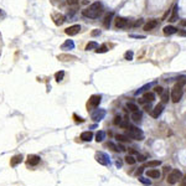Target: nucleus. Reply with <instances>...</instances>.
<instances>
[{"label": "nucleus", "mask_w": 186, "mask_h": 186, "mask_svg": "<svg viewBox=\"0 0 186 186\" xmlns=\"http://www.w3.org/2000/svg\"><path fill=\"white\" fill-rule=\"evenodd\" d=\"M130 37H134V39H144L145 36H144V35H130Z\"/></svg>", "instance_id": "nucleus-43"}, {"label": "nucleus", "mask_w": 186, "mask_h": 186, "mask_svg": "<svg viewBox=\"0 0 186 186\" xmlns=\"http://www.w3.org/2000/svg\"><path fill=\"white\" fill-rule=\"evenodd\" d=\"M97 47H98V44L96 42V41H91V42H88L87 46H86V51L95 50V48H97Z\"/></svg>", "instance_id": "nucleus-26"}, {"label": "nucleus", "mask_w": 186, "mask_h": 186, "mask_svg": "<svg viewBox=\"0 0 186 186\" xmlns=\"http://www.w3.org/2000/svg\"><path fill=\"white\" fill-rule=\"evenodd\" d=\"M126 135H128L130 139H134V140H143L144 139V133L139 128L132 127V126H128Z\"/></svg>", "instance_id": "nucleus-3"}, {"label": "nucleus", "mask_w": 186, "mask_h": 186, "mask_svg": "<svg viewBox=\"0 0 186 186\" xmlns=\"http://www.w3.org/2000/svg\"><path fill=\"white\" fill-rule=\"evenodd\" d=\"M163 110H164V104H163V103H159V104L155 106L154 109H151L150 114H151L153 118H158L161 114V113H163Z\"/></svg>", "instance_id": "nucleus-8"}, {"label": "nucleus", "mask_w": 186, "mask_h": 186, "mask_svg": "<svg viewBox=\"0 0 186 186\" xmlns=\"http://www.w3.org/2000/svg\"><path fill=\"white\" fill-rule=\"evenodd\" d=\"M129 25V20L126 19V17H117L116 19V26L119 27V29H124V27H127Z\"/></svg>", "instance_id": "nucleus-11"}, {"label": "nucleus", "mask_w": 186, "mask_h": 186, "mask_svg": "<svg viewBox=\"0 0 186 186\" xmlns=\"http://www.w3.org/2000/svg\"><path fill=\"white\" fill-rule=\"evenodd\" d=\"M64 77H65V72L64 71H58V72L55 73V78H56L57 82H61L62 79H64Z\"/></svg>", "instance_id": "nucleus-28"}, {"label": "nucleus", "mask_w": 186, "mask_h": 186, "mask_svg": "<svg viewBox=\"0 0 186 186\" xmlns=\"http://www.w3.org/2000/svg\"><path fill=\"white\" fill-rule=\"evenodd\" d=\"M92 119L95 122H101L103 118L106 117V110L104 109H96L95 112L92 113Z\"/></svg>", "instance_id": "nucleus-6"}, {"label": "nucleus", "mask_w": 186, "mask_h": 186, "mask_svg": "<svg viewBox=\"0 0 186 186\" xmlns=\"http://www.w3.org/2000/svg\"><path fill=\"white\" fill-rule=\"evenodd\" d=\"M126 163L129 164V165H134L137 163V159H134L133 157H130V155H128V157H126Z\"/></svg>", "instance_id": "nucleus-30"}, {"label": "nucleus", "mask_w": 186, "mask_h": 186, "mask_svg": "<svg viewBox=\"0 0 186 186\" xmlns=\"http://www.w3.org/2000/svg\"><path fill=\"white\" fill-rule=\"evenodd\" d=\"M180 181H181V184H180L181 186H186V174L184 175V178H181V180H180Z\"/></svg>", "instance_id": "nucleus-40"}, {"label": "nucleus", "mask_w": 186, "mask_h": 186, "mask_svg": "<svg viewBox=\"0 0 186 186\" xmlns=\"http://www.w3.org/2000/svg\"><path fill=\"white\" fill-rule=\"evenodd\" d=\"M79 31H81V26L79 25H72V26L66 29L65 33L67 35H70V36H75V35H77L79 33Z\"/></svg>", "instance_id": "nucleus-9"}, {"label": "nucleus", "mask_w": 186, "mask_h": 186, "mask_svg": "<svg viewBox=\"0 0 186 186\" xmlns=\"http://www.w3.org/2000/svg\"><path fill=\"white\" fill-rule=\"evenodd\" d=\"M178 33V29L174 26H165L164 27V34L165 35H174Z\"/></svg>", "instance_id": "nucleus-19"}, {"label": "nucleus", "mask_w": 186, "mask_h": 186, "mask_svg": "<svg viewBox=\"0 0 186 186\" xmlns=\"http://www.w3.org/2000/svg\"><path fill=\"white\" fill-rule=\"evenodd\" d=\"M181 178H182L181 171H180L179 169H172L171 172L168 175L166 180H168V182H169L170 185H175L176 182H179V181L181 180Z\"/></svg>", "instance_id": "nucleus-4"}, {"label": "nucleus", "mask_w": 186, "mask_h": 186, "mask_svg": "<svg viewBox=\"0 0 186 186\" xmlns=\"http://www.w3.org/2000/svg\"><path fill=\"white\" fill-rule=\"evenodd\" d=\"M77 3H78V0H68L70 5H73V4H77Z\"/></svg>", "instance_id": "nucleus-47"}, {"label": "nucleus", "mask_w": 186, "mask_h": 186, "mask_svg": "<svg viewBox=\"0 0 186 186\" xmlns=\"http://www.w3.org/2000/svg\"><path fill=\"white\" fill-rule=\"evenodd\" d=\"M150 86H151V83H149V85H145V86H143L141 88H139L137 92H135V96H138L139 93H141V92H144L145 89H148V88H150Z\"/></svg>", "instance_id": "nucleus-33"}, {"label": "nucleus", "mask_w": 186, "mask_h": 186, "mask_svg": "<svg viewBox=\"0 0 186 186\" xmlns=\"http://www.w3.org/2000/svg\"><path fill=\"white\" fill-rule=\"evenodd\" d=\"M73 117H75V119H76V122H79V123H83V122H85V119H83V118H81V117H78L77 114H75Z\"/></svg>", "instance_id": "nucleus-38"}, {"label": "nucleus", "mask_w": 186, "mask_h": 186, "mask_svg": "<svg viewBox=\"0 0 186 186\" xmlns=\"http://www.w3.org/2000/svg\"><path fill=\"white\" fill-rule=\"evenodd\" d=\"M40 157L37 155H29L27 158V165H31V166H36V165L40 163Z\"/></svg>", "instance_id": "nucleus-12"}, {"label": "nucleus", "mask_w": 186, "mask_h": 186, "mask_svg": "<svg viewBox=\"0 0 186 186\" xmlns=\"http://www.w3.org/2000/svg\"><path fill=\"white\" fill-rule=\"evenodd\" d=\"M117 166H118V168H120V166H122V161H119V160L117 161Z\"/></svg>", "instance_id": "nucleus-49"}, {"label": "nucleus", "mask_w": 186, "mask_h": 186, "mask_svg": "<svg viewBox=\"0 0 186 186\" xmlns=\"http://www.w3.org/2000/svg\"><path fill=\"white\" fill-rule=\"evenodd\" d=\"M133 56H134V54H133V51H127V52H126V54H124V58H126V60H128V61L133 60Z\"/></svg>", "instance_id": "nucleus-32"}, {"label": "nucleus", "mask_w": 186, "mask_h": 186, "mask_svg": "<svg viewBox=\"0 0 186 186\" xmlns=\"http://www.w3.org/2000/svg\"><path fill=\"white\" fill-rule=\"evenodd\" d=\"M102 13H103V5L99 2L93 3L92 5H89V8L82 10V15L89 19H97L102 15Z\"/></svg>", "instance_id": "nucleus-2"}, {"label": "nucleus", "mask_w": 186, "mask_h": 186, "mask_svg": "<svg viewBox=\"0 0 186 186\" xmlns=\"http://www.w3.org/2000/svg\"><path fill=\"white\" fill-rule=\"evenodd\" d=\"M164 92V88L158 86V87H155V93H158V95H161V93Z\"/></svg>", "instance_id": "nucleus-36"}, {"label": "nucleus", "mask_w": 186, "mask_h": 186, "mask_svg": "<svg viewBox=\"0 0 186 186\" xmlns=\"http://www.w3.org/2000/svg\"><path fill=\"white\" fill-rule=\"evenodd\" d=\"M113 17V14H108L106 17H104V21H103V25H104V27H109L110 26V20Z\"/></svg>", "instance_id": "nucleus-25"}, {"label": "nucleus", "mask_w": 186, "mask_h": 186, "mask_svg": "<svg viewBox=\"0 0 186 186\" xmlns=\"http://www.w3.org/2000/svg\"><path fill=\"white\" fill-rule=\"evenodd\" d=\"M160 164H161L160 160H151V161H148L147 166H148V168H157V166H159Z\"/></svg>", "instance_id": "nucleus-27"}, {"label": "nucleus", "mask_w": 186, "mask_h": 186, "mask_svg": "<svg viewBox=\"0 0 186 186\" xmlns=\"http://www.w3.org/2000/svg\"><path fill=\"white\" fill-rule=\"evenodd\" d=\"M147 175L151 179H159L161 174H160V171L158 169H150V170L147 171Z\"/></svg>", "instance_id": "nucleus-13"}, {"label": "nucleus", "mask_w": 186, "mask_h": 186, "mask_svg": "<svg viewBox=\"0 0 186 186\" xmlns=\"http://www.w3.org/2000/svg\"><path fill=\"white\" fill-rule=\"evenodd\" d=\"M154 99H155V95L153 92H145V93H144V96H143V98L139 102L140 103H151Z\"/></svg>", "instance_id": "nucleus-10"}, {"label": "nucleus", "mask_w": 186, "mask_h": 186, "mask_svg": "<svg viewBox=\"0 0 186 186\" xmlns=\"http://www.w3.org/2000/svg\"><path fill=\"white\" fill-rule=\"evenodd\" d=\"M144 109H145L148 113H149V112H151V109H153V108H151V106H150V103H149L148 106H145V107H144Z\"/></svg>", "instance_id": "nucleus-44"}, {"label": "nucleus", "mask_w": 186, "mask_h": 186, "mask_svg": "<svg viewBox=\"0 0 186 186\" xmlns=\"http://www.w3.org/2000/svg\"><path fill=\"white\" fill-rule=\"evenodd\" d=\"M180 25L181 26H186V20H182V21H180Z\"/></svg>", "instance_id": "nucleus-48"}, {"label": "nucleus", "mask_w": 186, "mask_h": 186, "mask_svg": "<svg viewBox=\"0 0 186 186\" xmlns=\"http://www.w3.org/2000/svg\"><path fill=\"white\" fill-rule=\"evenodd\" d=\"M186 85V77L181 76L178 78V82L175 83V86L172 87L171 92H170V98L174 103H178L184 95V86Z\"/></svg>", "instance_id": "nucleus-1"}, {"label": "nucleus", "mask_w": 186, "mask_h": 186, "mask_svg": "<svg viewBox=\"0 0 186 186\" xmlns=\"http://www.w3.org/2000/svg\"><path fill=\"white\" fill-rule=\"evenodd\" d=\"M91 35H92V36H98V35H101V30H95V31H92Z\"/></svg>", "instance_id": "nucleus-41"}, {"label": "nucleus", "mask_w": 186, "mask_h": 186, "mask_svg": "<svg viewBox=\"0 0 186 186\" xmlns=\"http://www.w3.org/2000/svg\"><path fill=\"white\" fill-rule=\"evenodd\" d=\"M179 36L186 37V31H185V30H179Z\"/></svg>", "instance_id": "nucleus-42"}, {"label": "nucleus", "mask_w": 186, "mask_h": 186, "mask_svg": "<svg viewBox=\"0 0 186 186\" xmlns=\"http://www.w3.org/2000/svg\"><path fill=\"white\" fill-rule=\"evenodd\" d=\"M139 181H140V182H143L144 185H150V184H151V182H150V180H148V179H145V178H141V176L139 178Z\"/></svg>", "instance_id": "nucleus-35"}, {"label": "nucleus", "mask_w": 186, "mask_h": 186, "mask_svg": "<svg viewBox=\"0 0 186 186\" xmlns=\"http://www.w3.org/2000/svg\"><path fill=\"white\" fill-rule=\"evenodd\" d=\"M158 26V21L157 20H149V21L144 25V30L145 31H150V30H153V29H155Z\"/></svg>", "instance_id": "nucleus-14"}, {"label": "nucleus", "mask_w": 186, "mask_h": 186, "mask_svg": "<svg viewBox=\"0 0 186 186\" xmlns=\"http://www.w3.org/2000/svg\"><path fill=\"white\" fill-rule=\"evenodd\" d=\"M104 138H106V132H104V130H99V132L96 134V140H97L98 143L102 141Z\"/></svg>", "instance_id": "nucleus-24"}, {"label": "nucleus", "mask_w": 186, "mask_h": 186, "mask_svg": "<svg viewBox=\"0 0 186 186\" xmlns=\"http://www.w3.org/2000/svg\"><path fill=\"white\" fill-rule=\"evenodd\" d=\"M141 118H143V113L140 110H135V112H133V114H132V119L135 122V123H140L141 122Z\"/></svg>", "instance_id": "nucleus-18"}, {"label": "nucleus", "mask_w": 186, "mask_h": 186, "mask_svg": "<svg viewBox=\"0 0 186 186\" xmlns=\"http://www.w3.org/2000/svg\"><path fill=\"white\" fill-rule=\"evenodd\" d=\"M120 122H122V118H120V116H117V117L114 118V124H116V126H119V124H120Z\"/></svg>", "instance_id": "nucleus-37"}, {"label": "nucleus", "mask_w": 186, "mask_h": 186, "mask_svg": "<svg viewBox=\"0 0 186 186\" xmlns=\"http://www.w3.org/2000/svg\"><path fill=\"white\" fill-rule=\"evenodd\" d=\"M54 21L56 25H62L65 23V16L62 15V14H54Z\"/></svg>", "instance_id": "nucleus-17"}, {"label": "nucleus", "mask_w": 186, "mask_h": 186, "mask_svg": "<svg viewBox=\"0 0 186 186\" xmlns=\"http://www.w3.org/2000/svg\"><path fill=\"white\" fill-rule=\"evenodd\" d=\"M62 50H73L75 48V42L72 40H66L61 46Z\"/></svg>", "instance_id": "nucleus-16"}, {"label": "nucleus", "mask_w": 186, "mask_h": 186, "mask_svg": "<svg viewBox=\"0 0 186 186\" xmlns=\"http://www.w3.org/2000/svg\"><path fill=\"white\" fill-rule=\"evenodd\" d=\"M92 138H93V134H92V132H83L81 134V139L82 140H85V141H91L92 140Z\"/></svg>", "instance_id": "nucleus-20"}, {"label": "nucleus", "mask_w": 186, "mask_h": 186, "mask_svg": "<svg viewBox=\"0 0 186 186\" xmlns=\"http://www.w3.org/2000/svg\"><path fill=\"white\" fill-rule=\"evenodd\" d=\"M143 24V19H139L138 21H135V24H134V26H140Z\"/></svg>", "instance_id": "nucleus-45"}, {"label": "nucleus", "mask_w": 186, "mask_h": 186, "mask_svg": "<svg viewBox=\"0 0 186 186\" xmlns=\"http://www.w3.org/2000/svg\"><path fill=\"white\" fill-rule=\"evenodd\" d=\"M176 20H178V5H175L174 9H172V14L169 17V21L174 23V21H176Z\"/></svg>", "instance_id": "nucleus-21"}, {"label": "nucleus", "mask_w": 186, "mask_h": 186, "mask_svg": "<svg viewBox=\"0 0 186 186\" xmlns=\"http://www.w3.org/2000/svg\"><path fill=\"white\" fill-rule=\"evenodd\" d=\"M145 159H147L145 155H138V158H137V160H138V161H144Z\"/></svg>", "instance_id": "nucleus-39"}, {"label": "nucleus", "mask_w": 186, "mask_h": 186, "mask_svg": "<svg viewBox=\"0 0 186 186\" xmlns=\"http://www.w3.org/2000/svg\"><path fill=\"white\" fill-rule=\"evenodd\" d=\"M96 160H97L101 165H104V166H107V165L110 164V159H109V157H108V155H107L106 153H102V151H99V153L96 154Z\"/></svg>", "instance_id": "nucleus-5"}, {"label": "nucleus", "mask_w": 186, "mask_h": 186, "mask_svg": "<svg viewBox=\"0 0 186 186\" xmlns=\"http://www.w3.org/2000/svg\"><path fill=\"white\" fill-rule=\"evenodd\" d=\"M23 161V155L19 154V155H14V157L11 158V160H10V165L11 166H16L17 164H20Z\"/></svg>", "instance_id": "nucleus-15"}, {"label": "nucleus", "mask_w": 186, "mask_h": 186, "mask_svg": "<svg viewBox=\"0 0 186 186\" xmlns=\"http://www.w3.org/2000/svg\"><path fill=\"white\" fill-rule=\"evenodd\" d=\"M102 101V97L98 96V95H95V96H92L88 101V107L89 108H97L99 106V103Z\"/></svg>", "instance_id": "nucleus-7"}, {"label": "nucleus", "mask_w": 186, "mask_h": 186, "mask_svg": "<svg viewBox=\"0 0 186 186\" xmlns=\"http://www.w3.org/2000/svg\"><path fill=\"white\" fill-rule=\"evenodd\" d=\"M0 15H2V10H0Z\"/></svg>", "instance_id": "nucleus-50"}, {"label": "nucleus", "mask_w": 186, "mask_h": 186, "mask_svg": "<svg viewBox=\"0 0 186 186\" xmlns=\"http://www.w3.org/2000/svg\"><path fill=\"white\" fill-rule=\"evenodd\" d=\"M127 108L130 110V112H135V110H139L138 106L134 104V103H127Z\"/></svg>", "instance_id": "nucleus-29"}, {"label": "nucleus", "mask_w": 186, "mask_h": 186, "mask_svg": "<svg viewBox=\"0 0 186 186\" xmlns=\"http://www.w3.org/2000/svg\"><path fill=\"white\" fill-rule=\"evenodd\" d=\"M169 97H170V92L169 91H164L161 93V103L163 104H165V103L169 101Z\"/></svg>", "instance_id": "nucleus-22"}, {"label": "nucleus", "mask_w": 186, "mask_h": 186, "mask_svg": "<svg viewBox=\"0 0 186 186\" xmlns=\"http://www.w3.org/2000/svg\"><path fill=\"white\" fill-rule=\"evenodd\" d=\"M107 51H108L107 46H106V45H102L101 47H97L96 52H97V54H104V52H107Z\"/></svg>", "instance_id": "nucleus-31"}, {"label": "nucleus", "mask_w": 186, "mask_h": 186, "mask_svg": "<svg viewBox=\"0 0 186 186\" xmlns=\"http://www.w3.org/2000/svg\"><path fill=\"white\" fill-rule=\"evenodd\" d=\"M116 139L118 140V141H129L130 139H129V137L128 135H126V134H117L116 135Z\"/></svg>", "instance_id": "nucleus-23"}, {"label": "nucleus", "mask_w": 186, "mask_h": 186, "mask_svg": "<svg viewBox=\"0 0 186 186\" xmlns=\"http://www.w3.org/2000/svg\"><path fill=\"white\" fill-rule=\"evenodd\" d=\"M143 171H144V168H139V169L135 171V174H137V175H141V174H143Z\"/></svg>", "instance_id": "nucleus-46"}, {"label": "nucleus", "mask_w": 186, "mask_h": 186, "mask_svg": "<svg viewBox=\"0 0 186 186\" xmlns=\"http://www.w3.org/2000/svg\"><path fill=\"white\" fill-rule=\"evenodd\" d=\"M108 147L112 148V150H114V151H120V150L118 149V145H116V144H114V143H112V141L108 143Z\"/></svg>", "instance_id": "nucleus-34"}]
</instances>
